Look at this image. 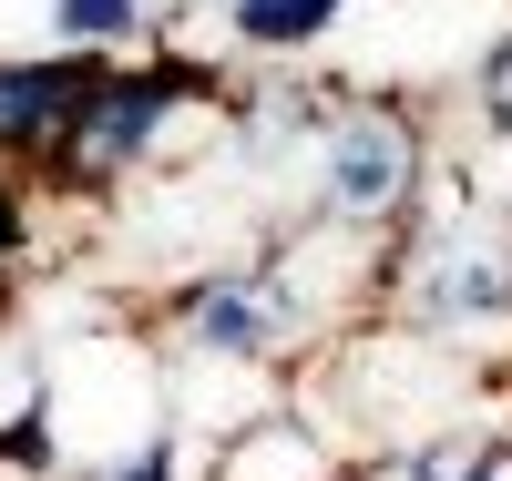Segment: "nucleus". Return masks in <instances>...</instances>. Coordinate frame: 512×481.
<instances>
[{
	"instance_id": "obj_1",
	"label": "nucleus",
	"mask_w": 512,
	"mask_h": 481,
	"mask_svg": "<svg viewBox=\"0 0 512 481\" xmlns=\"http://www.w3.org/2000/svg\"><path fill=\"white\" fill-rule=\"evenodd\" d=\"M431 123L390 93L328 82V103L297 134V215L308 226H349V236H400L420 195H431Z\"/></svg>"
},
{
	"instance_id": "obj_2",
	"label": "nucleus",
	"mask_w": 512,
	"mask_h": 481,
	"mask_svg": "<svg viewBox=\"0 0 512 481\" xmlns=\"http://www.w3.org/2000/svg\"><path fill=\"white\" fill-rule=\"evenodd\" d=\"M154 318H164V348H175V359H246V369H287V379L318 359V328H308V308L277 287L267 246L175 277V287L154 297Z\"/></svg>"
},
{
	"instance_id": "obj_3",
	"label": "nucleus",
	"mask_w": 512,
	"mask_h": 481,
	"mask_svg": "<svg viewBox=\"0 0 512 481\" xmlns=\"http://www.w3.org/2000/svg\"><path fill=\"white\" fill-rule=\"evenodd\" d=\"M113 52H0V164L11 174H41V154H52L72 134V113L93 103Z\"/></svg>"
},
{
	"instance_id": "obj_4",
	"label": "nucleus",
	"mask_w": 512,
	"mask_h": 481,
	"mask_svg": "<svg viewBox=\"0 0 512 481\" xmlns=\"http://www.w3.org/2000/svg\"><path fill=\"white\" fill-rule=\"evenodd\" d=\"M328 471H338V441L297 400L246 420L236 441H216V461H205V481H328Z\"/></svg>"
},
{
	"instance_id": "obj_5",
	"label": "nucleus",
	"mask_w": 512,
	"mask_h": 481,
	"mask_svg": "<svg viewBox=\"0 0 512 481\" xmlns=\"http://www.w3.org/2000/svg\"><path fill=\"white\" fill-rule=\"evenodd\" d=\"M216 21H226V52H318V41L349 21V0H216Z\"/></svg>"
},
{
	"instance_id": "obj_6",
	"label": "nucleus",
	"mask_w": 512,
	"mask_h": 481,
	"mask_svg": "<svg viewBox=\"0 0 512 481\" xmlns=\"http://www.w3.org/2000/svg\"><path fill=\"white\" fill-rule=\"evenodd\" d=\"M52 41L62 52H144L154 11L144 0H52Z\"/></svg>"
},
{
	"instance_id": "obj_7",
	"label": "nucleus",
	"mask_w": 512,
	"mask_h": 481,
	"mask_svg": "<svg viewBox=\"0 0 512 481\" xmlns=\"http://www.w3.org/2000/svg\"><path fill=\"white\" fill-rule=\"evenodd\" d=\"M472 113H482L492 144H512V31L482 41V62H472Z\"/></svg>"
},
{
	"instance_id": "obj_8",
	"label": "nucleus",
	"mask_w": 512,
	"mask_h": 481,
	"mask_svg": "<svg viewBox=\"0 0 512 481\" xmlns=\"http://www.w3.org/2000/svg\"><path fill=\"white\" fill-rule=\"evenodd\" d=\"M472 481H512V430H492V451L472 461Z\"/></svg>"
},
{
	"instance_id": "obj_9",
	"label": "nucleus",
	"mask_w": 512,
	"mask_h": 481,
	"mask_svg": "<svg viewBox=\"0 0 512 481\" xmlns=\"http://www.w3.org/2000/svg\"><path fill=\"white\" fill-rule=\"evenodd\" d=\"M11 297H21V267H0V318H11Z\"/></svg>"
},
{
	"instance_id": "obj_10",
	"label": "nucleus",
	"mask_w": 512,
	"mask_h": 481,
	"mask_svg": "<svg viewBox=\"0 0 512 481\" xmlns=\"http://www.w3.org/2000/svg\"><path fill=\"white\" fill-rule=\"evenodd\" d=\"M492 215H502V236H512V195H502V205H492Z\"/></svg>"
}]
</instances>
